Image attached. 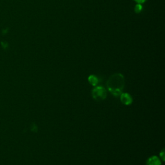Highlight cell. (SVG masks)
Segmentation results:
<instances>
[{"label":"cell","mask_w":165,"mask_h":165,"mask_svg":"<svg viewBox=\"0 0 165 165\" xmlns=\"http://www.w3.org/2000/svg\"><path fill=\"white\" fill-rule=\"evenodd\" d=\"M146 165H161V159L157 156H152L146 161Z\"/></svg>","instance_id":"4"},{"label":"cell","mask_w":165,"mask_h":165,"mask_svg":"<svg viewBox=\"0 0 165 165\" xmlns=\"http://www.w3.org/2000/svg\"><path fill=\"white\" fill-rule=\"evenodd\" d=\"M120 99L121 103L125 105H130L133 101L132 96L128 93L121 94L120 96Z\"/></svg>","instance_id":"3"},{"label":"cell","mask_w":165,"mask_h":165,"mask_svg":"<svg viewBox=\"0 0 165 165\" xmlns=\"http://www.w3.org/2000/svg\"><path fill=\"white\" fill-rule=\"evenodd\" d=\"M160 158L163 161H164V149L160 152Z\"/></svg>","instance_id":"7"},{"label":"cell","mask_w":165,"mask_h":165,"mask_svg":"<svg viewBox=\"0 0 165 165\" xmlns=\"http://www.w3.org/2000/svg\"><path fill=\"white\" fill-rule=\"evenodd\" d=\"M92 98L98 101L105 100L107 98V92L106 89L103 86H98L95 87L92 92Z\"/></svg>","instance_id":"2"},{"label":"cell","mask_w":165,"mask_h":165,"mask_svg":"<svg viewBox=\"0 0 165 165\" xmlns=\"http://www.w3.org/2000/svg\"><path fill=\"white\" fill-rule=\"evenodd\" d=\"M125 77L121 73L112 74L108 79L107 86L108 91L115 96L122 94L125 86Z\"/></svg>","instance_id":"1"},{"label":"cell","mask_w":165,"mask_h":165,"mask_svg":"<svg viewBox=\"0 0 165 165\" xmlns=\"http://www.w3.org/2000/svg\"><path fill=\"white\" fill-rule=\"evenodd\" d=\"M143 10V6L141 5V4H139L137 3L134 8V11L135 12V13L137 14H140V12H141Z\"/></svg>","instance_id":"6"},{"label":"cell","mask_w":165,"mask_h":165,"mask_svg":"<svg viewBox=\"0 0 165 165\" xmlns=\"http://www.w3.org/2000/svg\"><path fill=\"white\" fill-rule=\"evenodd\" d=\"M134 1L139 4H143L146 2V0H134Z\"/></svg>","instance_id":"8"},{"label":"cell","mask_w":165,"mask_h":165,"mask_svg":"<svg viewBox=\"0 0 165 165\" xmlns=\"http://www.w3.org/2000/svg\"><path fill=\"white\" fill-rule=\"evenodd\" d=\"M88 81H89V83L91 85H92L93 86H96L98 85V84L99 83L98 78L94 75L89 76V77H88Z\"/></svg>","instance_id":"5"}]
</instances>
